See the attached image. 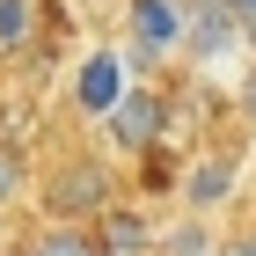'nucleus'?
Returning a JSON list of instances; mask_svg holds the SVG:
<instances>
[{"label":"nucleus","mask_w":256,"mask_h":256,"mask_svg":"<svg viewBox=\"0 0 256 256\" xmlns=\"http://www.w3.org/2000/svg\"><path fill=\"white\" fill-rule=\"evenodd\" d=\"M234 37H242V30L227 22V8H220V0H190V8H176V44H190L198 59H220Z\"/></svg>","instance_id":"2"},{"label":"nucleus","mask_w":256,"mask_h":256,"mask_svg":"<svg viewBox=\"0 0 256 256\" xmlns=\"http://www.w3.org/2000/svg\"><path fill=\"white\" fill-rule=\"evenodd\" d=\"M44 205L52 220H88V212H110V176H102V161H66L59 176L44 183Z\"/></svg>","instance_id":"1"},{"label":"nucleus","mask_w":256,"mask_h":256,"mask_svg":"<svg viewBox=\"0 0 256 256\" xmlns=\"http://www.w3.org/2000/svg\"><path fill=\"white\" fill-rule=\"evenodd\" d=\"M154 220L146 212H102V227L88 242H96V256H154Z\"/></svg>","instance_id":"5"},{"label":"nucleus","mask_w":256,"mask_h":256,"mask_svg":"<svg viewBox=\"0 0 256 256\" xmlns=\"http://www.w3.org/2000/svg\"><path fill=\"white\" fill-rule=\"evenodd\" d=\"M154 249H161V256H212L220 242H212V227H205V220H183V227L154 234Z\"/></svg>","instance_id":"8"},{"label":"nucleus","mask_w":256,"mask_h":256,"mask_svg":"<svg viewBox=\"0 0 256 256\" xmlns=\"http://www.w3.org/2000/svg\"><path fill=\"white\" fill-rule=\"evenodd\" d=\"M30 22H37V0H0V59L30 44Z\"/></svg>","instance_id":"9"},{"label":"nucleus","mask_w":256,"mask_h":256,"mask_svg":"<svg viewBox=\"0 0 256 256\" xmlns=\"http://www.w3.org/2000/svg\"><path fill=\"white\" fill-rule=\"evenodd\" d=\"M22 256H96V242H88V234H80V227H74V220H44V227H37V234H30V242H22Z\"/></svg>","instance_id":"6"},{"label":"nucleus","mask_w":256,"mask_h":256,"mask_svg":"<svg viewBox=\"0 0 256 256\" xmlns=\"http://www.w3.org/2000/svg\"><path fill=\"white\" fill-rule=\"evenodd\" d=\"M80 96H88V110H110V102H118V66L96 59L88 74H80Z\"/></svg>","instance_id":"10"},{"label":"nucleus","mask_w":256,"mask_h":256,"mask_svg":"<svg viewBox=\"0 0 256 256\" xmlns=\"http://www.w3.org/2000/svg\"><path fill=\"white\" fill-rule=\"evenodd\" d=\"M102 118H110V139H118V146H154V132H161V96L118 88V102H110Z\"/></svg>","instance_id":"4"},{"label":"nucleus","mask_w":256,"mask_h":256,"mask_svg":"<svg viewBox=\"0 0 256 256\" xmlns=\"http://www.w3.org/2000/svg\"><path fill=\"white\" fill-rule=\"evenodd\" d=\"M0 220H8V212H0Z\"/></svg>","instance_id":"15"},{"label":"nucleus","mask_w":256,"mask_h":256,"mask_svg":"<svg viewBox=\"0 0 256 256\" xmlns=\"http://www.w3.org/2000/svg\"><path fill=\"white\" fill-rule=\"evenodd\" d=\"M212 256H220V249H212Z\"/></svg>","instance_id":"16"},{"label":"nucleus","mask_w":256,"mask_h":256,"mask_svg":"<svg viewBox=\"0 0 256 256\" xmlns=\"http://www.w3.org/2000/svg\"><path fill=\"white\" fill-rule=\"evenodd\" d=\"M132 30L146 52H161V44H176V8L168 0H132Z\"/></svg>","instance_id":"7"},{"label":"nucleus","mask_w":256,"mask_h":256,"mask_svg":"<svg viewBox=\"0 0 256 256\" xmlns=\"http://www.w3.org/2000/svg\"><path fill=\"white\" fill-rule=\"evenodd\" d=\"M234 183H242V161L234 154H205V161L183 168V205H190V212H220V205L234 198Z\"/></svg>","instance_id":"3"},{"label":"nucleus","mask_w":256,"mask_h":256,"mask_svg":"<svg viewBox=\"0 0 256 256\" xmlns=\"http://www.w3.org/2000/svg\"><path fill=\"white\" fill-rule=\"evenodd\" d=\"M220 256H256V227H249V234H227V242H220Z\"/></svg>","instance_id":"13"},{"label":"nucleus","mask_w":256,"mask_h":256,"mask_svg":"<svg viewBox=\"0 0 256 256\" xmlns=\"http://www.w3.org/2000/svg\"><path fill=\"white\" fill-rule=\"evenodd\" d=\"M249 110H256V74H249Z\"/></svg>","instance_id":"14"},{"label":"nucleus","mask_w":256,"mask_h":256,"mask_svg":"<svg viewBox=\"0 0 256 256\" xmlns=\"http://www.w3.org/2000/svg\"><path fill=\"white\" fill-rule=\"evenodd\" d=\"M22 190H30V168H22V154H15V146H0V212H8Z\"/></svg>","instance_id":"11"},{"label":"nucleus","mask_w":256,"mask_h":256,"mask_svg":"<svg viewBox=\"0 0 256 256\" xmlns=\"http://www.w3.org/2000/svg\"><path fill=\"white\" fill-rule=\"evenodd\" d=\"M220 8H227V22H234V30H256V0H220Z\"/></svg>","instance_id":"12"}]
</instances>
